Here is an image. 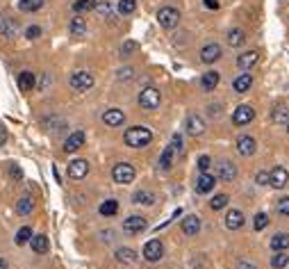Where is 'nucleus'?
I'll list each match as a JSON object with an SVG mask.
<instances>
[{
  "mask_svg": "<svg viewBox=\"0 0 289 269\" xmlns=\"http://www.w3.org/2000/svg\"><path fill=\"white\" fill-rule=\"evenodd\" d=\"M123 139L130 149H144V146H148L153 141V133L146 125H132V128L125 130Z\"/></svg>",
  "mask_w": 289,
  "mask_h": 269,
  "instance_id": "nucleus-1",
  "label": "nucleus"
},
{
  "mask_svg": "<svg viewBox=\"0 0 289 269\" xmlns=\"http://www.w3.org/2000/svg\"><path fill=\"white\" fill-rule=\"evenodd\" d=\"M134 176H137L134 167L128 165V162H119V165H114V169H112V178L119 185H130V183L134 181Z\"/></svg>",
  "mask_w": 289,
  "mask_h": 269,
  "instance_id": "nucleus-2",
  "label": "nucleus"
},
{
  "mask_svg": "<svg viewBox=\"0 0 289 269\" xmlns=\"http://www.w3.org/2000/svg\"><path fill=\"white\" fill-rule=\"evenodd\" d=\"M160 103H162V94H160V89H155V87H146L144 92L139 94V105L144 110H157L160 107Z\"/></svg>",
  "mask_w": 289,
  "mask_h": 269,
  "instance_id": "nucleus-3",
  "label": "nucleus"
},
{
  "mask_svg": "<svg viewBox=\"0 0 289 269\" xmlns=\"http://www.w3.org/2000/svg\"><path fill=\"white\" fill-rule=\"evenodd\" d=\"M157 21H160V25L164 30H173L180 23V12H178L176 7H162L160 12H157Z\"/></svg>",
  "mask_w": 289,
  "mask_h": 269,
  "instance_id": "nucleus-4",
  "label": "nucleus"
},
{
  "mask_svg": "<svg viewBox=\"0 0 289 269\" xmlns=\"http://www.w3.org/2000/svg\"><path fill=\"white\" fill-rule=\"evenodd\" d=\"M68 84H71L75 92H89V89L93 87V76L89 71H75L71 76V80H68Z\"/></svg>",
  "mask_w": 289,
  "mask_h": 269,
  "instance_id": "nucleus-5",
  "label": "nucleus"
},
{
  "mask_svg": "<svg viewBox=\"0 0 289 269\" xmlns=\"http://www.w3.org/2000/svg\"><path fill=\"white\" fill-rule=\"evenodd\" d=\"M162 256H164V244H162L160 240H150V242H146V246H144V258L148 262H157V260H162Z\"/></svg>",
  "mask_w": 289,
  "mask_h": 269,
  "instance_id": "nucleus-6",
  "label": "nucleus"
},
{
  "mask_svg": "<svg viewBox=\"0 0 289 269\" xmlns=\"http://www.w3.org/2000/svg\"><path fill=\"white\" fill-rule=\"evenodd\" d=\"M253 119H255V110L251 107V105H239V107L233 112V123L235 125H248Z\"/></svg>",
  "mask_w": 289,
  "mask_h": 269,
  "instance_id": "nucleus-7",
  "label": "nucleus"
},
{
  "mask_svg": "<svg viewBox=\"0 0 289 269\" xmlns=\"http://www.w3.org/2000/svg\"><path fill=\"white\" fill-rule=\"evenodd\" d=\"M146 226H148V221H146L144 217H139V214H132V217H128L123 221V230L128 235L141 233V230H146Z\"/></svg>",
  "mask_w": 289,
  "mask_h": 269,
  "instance_id": "nucleus-8",
  "label": "nucleus"
},
{
  "mask_svg": "<svg viewBox=\"0 0 289 269\" xmlns=\"http://www.w3.org/2000/svg\"><path fill=\"white\" fill-rule=\"evenodd\" d=\"M287 181H289V173H287L285 167H273L271 171H269V185L271 187L282 189V187L287 185Z\"/></svg>",
  "mask_w": 289,
  "mask_h": 269,
  "instance_id": "nucleus-9",
  "label": "nucleus"
},
{
  "mask_svg": "<svg viewBox=\"0 0 289 269\" xmlns=\"http://www.w3.org/2000/svg\"><path fill=\"white\" fill-rule=\"evenodd\" d=\"M85 133L82 130H75V133H71L66 137V141H64V151L66 153H75V151H80L82 146H85Z\"/></svg>",
  "mask_w": 289,
  "mask_h": 269,
  "instance_id": "nucleus-10",
  "label": "nucleus"
},
{
  "mask_svg": "<svg viewBox=\"0 0 289 269\" xmlns=\"http://www.w3.org/2000/svg\"><path fill=\"white\" fill-rule=\"evenodd\" d=\"M89 173V162L87 160H73L68 162V176L73 178V181H82Z\"/></svg>",
  "mask_w": 289,
  "mask_h": 269,
  "instance_id": "nucleus-11",
  "label": "nucleus"
},
{
  "mask_svg": "<svg viewBox=\"0 0 289 269\" xmlns=\"http://www.w3.org/2000/svg\"><path fill=\"white\" fill-rule=\"evenodd\" d=\"M187 133L191 137H201L205 133V119L201 114H189L187 117Z\"/></svg>",
  "mask_w": 289,
  "mask_h": 269,
  "instance_id": "nucleus-12",
  "label": "nucleus"
},
{
  "mask_svg": "<svg viewBox=\"0 0 289 269\" xmlns=\"http://www.w3.org/2000/svg\"><path fill=\"white\" fill-rule=\"evenodd\" d=\"M103 121H105V125H109V128H117V125H123V121H125V114H123V110H119V107L105 110V114H103Z\"/></svg>",
  "mask_w": 289,
  "mask_h": 269,
  "instance_id": "nucleus-13",
  "label": "nucleus"
},
{
  "mask_svg": "<svg viewBox=\"0 0 289 269\" xmlns=\"http://www.w3.org/2000/svg\"><path fill=\"white\" fill-rule=\"evenodd\" d=\"M182 233L187 237H196L201 233V219H198L196 214H187V217L182 219Z\"/></svg>",
  "mask_w": 289,
  "mask_h": 269,
  "instance_id": "nucleus-14",
  "label": "nucleus"
},
{
  "mask_svg": "<svg viewBox=\"0 0 289 269\" xmlns=\"http://www.w3.org/2000/svg\"><path fill=\"white\" fill-rule=\"evenodd\" d=\"M214 185H217V178H214L209 171H205V173L198 176V181H196V192L198 194H209L214 189Z\"/></svg>",
  "mask_w": 289,
  "mask_h": 269,
  "instance_id": "nucleus-15",
  "label": "nucleus"
},
{
  "mask_svg": "<svg viewBox=\"0 0 289 269\" xmlns=\"http://www.w3.org/2000/svg\"><path fill=\"white\" fill-rule=\"evenodd\" d=\"M257 151V141L251 135H241L237 139V153L239 155H253Z\"/></svg>",
  "mask_w": 289,
  "mask_h": 269,
  "instance_id": "nucleus-16",
  "label": "nucleus"
},
{
  "mask_svg": "<svg viewBox=\"0 0 289 269\" xmlns=\"http://www.w3.org/2000/svg\"><path fill=\"white\" fill-rule=\"evenodd\" d=\"M219 57H221V46H219V44H207V46H203L201 60L205 62V64H214Z\"/></svg>",
  "mask_w": 289,
  "mask_h": 269,
  "instance_id": "nucleus-17",
  "label": "nucleus"
},
{
  "mask_svg": "<svg viewBox=\"0 0 289 269\" xmlns=\"http://www.w3.org/2000/svg\"><path fill=\"white\" fill-rule=\"evenodd\" d=\"M257 60H260L257 50H246V52H241V55L237 57V66L241 68V71H248L251 66L257 64Z\"/></svg>",
  "mask_w": 289,
  "mask_h": 269,
  "instance_id": "nucleus-18",
  "label": "nucleus"
},
{
  "mask_svg": "<svg viewBox=\"0 0 289 269\" xmlns=\"http://www.w3.org/2000/svg\"><path fill=\"white\" fill-rule=\"evenodd\" d=\"M219 178H221L223 183H233L235 178H237V167L228 160L221 162V165H219Z\"/></svg>",
  "mask_w": 289,
  "mask_h": 269,
  "instance_id": "nucleus-19",
  "label": "nucleus"
},
{
  "mask_svg": "<svg viewBox=\"0 0 289 269\" xmlns=\"http://www.w3.org/2000/svg\"><path fill=\"white\" fill-rule=\"evenodd\" d=\"M241 226H244V214H241V210H230V212L225 214V228L239 230Z\"/></svg>",
  "mask_w": 289,
  "mask_h": 269,
  "instance_id": "nucleus-20",
  "label": "nucleus"
},
{
  "mask_svg": "<svg viewBox=\"0 0 289 269\" xmlns=\"http://www.w3.org/2000/svg\"><path fill=\"white\" fill-rule=\"evenodd\" d=\"M30 246H32V251L34 253H48V249H50V244H48V237L46 235H32L30 237Z\"/></svg>",
  "mask_w": 289,
  "mask_h": 269,
  "instance_id": "nucleus-21",
  "label": "nucleus"
},
{
  "mask_svg": "<svg viewBox=\"0 0 289 269\" xmlns=\"http://www.w3.org/2000/svg\"><path fill=\"white\" fill-rule=\"evenodd\" d=\"M228 46H233V48H241V46L246 44V34H244V30L241 28H233L228 32Z\"/></svg>",
  "mask_w": 289,
  "mask_h": 269,
  "instance_id": "nucleus-22",
  "label": "nucleus"
},
{
  "mask_svg": "<svg viewBox=\"0 0 289 269\" xmlns=\"http://www.w3.org/2000/svg\"><path fill=\"white\" fill-rule=\"evenodd\" d=\"M18 87H21V92H32V89L36 87V78H34V73L32 71H23L18 76Z\"/></svg>",
  "mask_w": 289,
  "mask_h": 269,
  "instance_id": "nucleus-23",
  "label": "nucleus"
},
{
  "mask_svg": "<svg viewBox=\"0 0 289 269\" xmlns=\"http://www.w3.org/2000/svg\"><path fill=\"white\" fill-rule=\"evenodd\" d=\"M217 84H219V71H207L201 78V87L205 89V92H214Z\"/></svg>",
  "mask_w": 289,
  "mask_h": 269,
  "instance_id": "nucleus-24",
  "label": "nucleus"
},
{
  "mask_svg": "<svg viewBox=\"0 0 289 269\" xmlns=\"http://www.w3.org/2000/svg\"><path fill=\"white\" fill-rule=\"evenodd\" d=\"M271 249L273 251H287L289 249V233H276L271 237Z\"/></svg>",
  "mask_w": 289,
  "mask_h": 269,
  "instance_id": "nucleus-25",
  "label": "nucleus"
},
{
  "mask_svg": "<svg viewBox=\"0 0 289 269\" xmlns=\"http://www.w3.org/2000/svg\"><path fill=\"white\" fill-rule=\"evenodd\" d=\"M68 30H71L73 37H85V34H87V21L82 19V16L71 19V25H68Z\"/></svg>",
  "mask_w": 289,
  "mask_h": 269,
  "instance_id": "nucleus-26",
  "label": "nucleus"
},
{
  "mask_svg": "<svg viewBox=\"0 0 289 269\" xmlns=\"http://www.w3.org/2000/svg\"><path fill=\"white\" fill-rule=\"evenodd\" d=\"M251 84H253V78H251L248 73H241L237 80L233 82V89L237 94H244V92H248V89H251Z\"/></svg>",
  "mask_w": 289,
  "mask_h": 269,
  "instance_id": "nucleus-27",
  "label": "nucleus"
},
{
  "mask_svg": "<svg viewBox=\"0 0 289 269\" xmlns=\"http://www.w3.org/2000/svg\"><path fill=\"white\" fill-rule=\"evenodd\" d=\"M98 212H101L103 217H114V214L119 212V201H114V199H107V201L101 203Z\"/></svg>",
  "mask_w": 289,
  "mask_h": 269,
  "instance_id": "nucleus-28",
  "label": "nucleus"
},
{
  "mask_svg": "<svg viewBox=\"0 0 289 269\" xmlns=\"http://www.w3.org/2000/svg\"><path fill=\"white\" fill-rule=\"evenodd\" d=\"M117 260L123 262V265H132L137 260V253L132 249H128V246H121V249H117Z\"/></svg>",
  "mask_w": 289,
  "mask_h": 269,
  "instance_id": "nucleus-29",
  "label": "nucleus"
},
{
  "mask_svg": "<svg viewBox=\"0 0 289 269\" xmlns=\"http://www.w3.org/2000/svg\"><path fill=\"white\" fill-rule=\"evenodd\" d=\"M271 119L276 121V123H287L289 121V107L287 105H276L271 112Z\"/></svg>",
  "mask_w": 289,
  "mask_h": 269,
  "instance_id": "nucleus-30",
  "label": "nucleus"
},
{
  "mask_svg": "<svg viewBox=\"0 0 289 269\" xmlns=\"http://www.w3.org/2000/svg\"><path fill=\"white\" fill-rule=\"evenodd\" d=\"M44 7V0H21L18 3V9L25 14H32V12H39Z\"/></svg>",
  "mask_w": 289,
  "mask_h": 269,
  "instance_id": "nucleus-31",
  "label": "nucleus"
},
{
  "mask_svg": "<svg viewBox=\"0 0 289 269\" xmlns=\"http://www.w3.org/2000/svg\"><path fill=\"white\" fill-rule=\"evenodd\" d=\"M173 155H176V151H173L171 146H166V149L162 151V155H160V169H162V171H169V169H171Z\"/></svg>",
  "mask_w": 289,
  "mask_h": 269,
  "instance_id": "nucleus-32",
  "label": "nucleus"
},
{
  "mask_svg": "<svg viewBox=\"0 0 289 269\" xmlns=\"http://www.w3.org/2000/svg\"><path fill=\"white\" fill-rule=\"evenodd\" d=\"M132 201L139 203V205H153L155 203V194L153 192H146V189H139V192L132 196Z\"/></svg>",
  "mask_w": 289,
  "mask_h": 269,
  "instance_id": "nucleus-33",
  "label": "nucleus"
},
{
  "mask_svg": "<svg viewBox=\"0 0 289 269\" xmlns=\"http://www.w3.org/2000/svg\"><path fill=\"white\" fill-rule=\"evenodd\" d=\"M98 0H75L73 3V12L75 14H85V12H91L93 7H96Z\"/></svg>",
  "mask_w": 289,
  "mask_h": 269,
  "instance_id": "nucleus-34",
  "label": "nucleus"
},
{
  "mask_svg": "<svg viewBox=\"0 0 289 269\" xmlns=\"http://www.w3.org/2000/svg\"><path fill=\"white\" fill-rule=\"evenodd\" d=\"M34 210V201L30 196H23V199H18V203H16V212L18 214H30Z\"/></svg>",
  "mask_w": 289,
  "mask_h": 269,
  "instance_id": "nucleus-35",
  "label": "nucleus"
},
{
  "mask_svg": "<svg viewBox=\"0 0 289 269\" xmlns=\"http://www.w3.org/2000/svg\"><path fill=\"white\" fill-rule=\"evenodd\" d=\"M287 262H289V256L285 251H276V256L271 258V267L273 269H282V267H287Z\"/></svg>",
  "mask_w": 289,
  "mask_h": 269,
  "instance_id": "nucleus-36",
  "label": "nucleus"
},
{
  "mask_svg": "<svg viewBox=\"0 0 289 269\" xmlns=\"http://www.w3.org/2000/svg\"><path fill=\"white\" fill-rule=\"evenodd\" d=\"M134 9H137V0H119V14L130 16Z\"/></svg>",
  "mask_w": 289,
  "mask_h": 269,
  "instance_id": "nucleus-37",
  "label": "nucleus"
},
{
  "mask_svg": "<svg viewBox=\"0 0 289 269\" xmlns=\"http://www.w3.org/2000/svg\"><path fill=\"white\" fill-rule=\"evenodd\" d=\"M0 32H3V37H14L16 34V23H14V21H3L0 19Z\"/></svg>",
  "mask_w": 289,
  "mask_h": 269,
  "instance_id": "nucleus-38",
  "label": "nucleus"
},
{
  "mask_svg": "<svg viewBox=\"0 0 289 269\" xmlns=\"http://www.w3.org/2000/svg\"><path fill=\"white\" fill-rule=\"evenodd\" d=\"M228 201H230V199L225 196V194H217V196L209 201V208H212V210H223L225 205H228Z\"/></svg>",
  "mask_w": 289,
  "mask_h": 269,
  "instance_id": "nucleus-39",
  "label": "nucleus"
},
{
  "mask_svg": "<svg viewBox=\"0 0 289 269\" xmlns=\"http://www.w3.org/2000/svg\"><path fill=\"white\" fill-rule=\"evenodd\" d=\"M30 237H32V228H30V226H23L16 233V244H28Z\"/></svg>",
  "mask_w": 289,
  "mask_h": 269,
  "instance_id": "nucleus-40",
  "label": "nucleus"
},
{
  "mask_svg": "<svg viewBox=\"0 0 289 269\" xmlns=\"http://www.w3.org/2000/svg\"><path fill=\"white\" fill-rule=\"evenodd\" d=\"M266 226H269V217H266L264 212H257L255 214V221H253V228L255 230H264Z\"/></svg>",
  "mask_w": 289,
  "mask_h": 269,
  "instance_id": "nucleus-41",
  "label": "nucleus"
},
{
  "mask_svg": "<svg viewBox=\"0 0 289 269\" xmlns=\"http://www.w3.org/2000/svg\"><path fill=\"white\" fill-rule=\"evenodd\" d=\"M93 9H96L101 16H107V19L112 16V5H109L107 0H103V3H96V7H93Z\"/></svg>",
  "mask_w": 289,
  "mask_h": 269,
  "instance_id": "nucleus-42",
  "label": "nucleus"
},
{
  "mask_svg": "<svg viewBox=\"0 0 289 269\" xmlns=\"http://www.w3.org/2000/svg\"><path fill=\"white\" fill-rule=\"evenodd\" d=\"M276 210H278V214H285V217H289V196H282V199H278V203H276Z\"/></svg>",
  "mask_w": 289,
  "mask_h": 269,
  "instance_id": "nucleus-43",
  "label": "nucleus"
},
{
  "mask_svg": "<svg viewBox=\"0 0 289 269\" xmlns=\"http://www.w3.org/2000/svg\"><path fill=\"white\" fill-rule=\"evenodd\" d=\"M137 48H139V44H137V41H125V44L121 46V55H123V57H130Z\"/></svg>",
  "mask_w": 289,
  "mask_h": 269,
  "instance_id": "nucleus-44",
  "label": "nucleus"
},
{
  "mask_svg": "<svg viewBox=\"0 0 289 269\" xmlns=\"http://www.w3.org/2000/svg\"><path fill=\"white\" fill-rule=\"evenodd\" d=\"M209 167H212V160H209L207 155H201V157H198V169H201V173L209 171Z\"/></svg>",
  "mask_w": 289,
  "mask_h": 269,
  "instance_id": "nucleus-45",
  "label": "nucleus"
},
{
  "mask_svg": "<svg viewBox=\"0 0 289 269\" xmlns=\"http://www.w3.org/2000/svg\"><path fill=\"white\" fill-rule=\"evenodd\" d=\"M25 37H28V39H39V37H41V28H39V25H30V28L25 30Z\"/></svg>",
  "mask_w": 289,
  "mask_h": 269,
  "instance_id": "nucleus-46",
  "label": "nucleus"
},
{
  "mask_svg": "<svg viewBox=\"0 0 289 269\" xmlns=\"http://www.w3.org/2000/svg\"><path fill=\"white\" fill-rule=\"evenodd\" d=\"M171 149L176 151V153H182V135H173V139H171Z\"/></svg>",
  "mask_w": 289,
  "mask_h": 269,
  "instance_id": "nucleus-47",
  "label": "nucleus"
},
{
  "mask_svg": "<svg viewBox=\"0 0 289 269\" xmlns=\"http://www.w3.org/2000/svg\"><path fill=\"white\" fill-rule=\"evenodd\" d=\"M255 183L257 185H269V171H257Z\"/></svg>",
  "mask_w": 289,
  "mask_h": 269,
  "instance_id": "nucleus-48",
  "label": "nucleus"
},
{
  "mask_svg": "<svg viewBox=\"0 0 289 269\" xmlns=\"http://www.w3.org/2000/svg\"><path fill=\"white\" fill-rule=\"evenodd\" d=\"M132 76H134L132 68H121V71H119V80H130Z\"/></svg>",
  "mask_w": 289,
  "mask_h": 269,
  "instance_id": "nucleus-49",
  "label": "nucleus"
},
{
  "mask_svg": "<svg viewBox=\"0 0 289 269\" xmlns=\"http://www.w3.org/2000/svg\"><path fill=\"white\" fill-rule=\"evenodd\" d=\"M205 3V7H209V9H219V0H203Z\"/></svg>",
  "mask_w": 289,
  "mask_h": 269,
  "instance_id": "nucleus-50",
  "label": "nucleus"
},
{
  "mask_svg": "<svg viewBox=\"0 0 289 269\" xmlns=\"http://www.w3.org/2000/svg\"><path fill=\"white\" fill-rule=\"evenodd\" d=\"M48 84H50V76H48V73H46V76L41 78V82H39V89H46V87H48Z\"/></svg>",
  "mask_w": 289,
  "mask_h": 269,
  "instance_id": "nucleus-51",
  "label": "nucleus"
},
{
  "mask_svg": "<svg viewBox=\"0 0 289 269\" xmlns=\"http://www.w3.org/2000/svg\"><path fill=\"white\" fill-rule=\"evenodd\" d=\"M235 269H257V267H255V265H251V262H246V260H241Z\"/></svg>",
  "mask_w": 289,
  "mask_h": 269,
  "instance_id": "nucleus-52",
  "label": "nucleus"
},
{
  "mask_svg": "<svg viewBox=\"0 0 289 269\" xmlns=\"http://www.w3.org/2000/svg\"><path fill=\"white\" fill-rule=\"evenodd\" d=\"M5 141H7V130H5L3 125H0V146H3Z\"/></svg>",
  "mask_w": 289,
  "mask_h": 269,
  "instance_id": "nucleus-53",
  "label": "nucleus"
},
{
  "mask_svg": "<svg viewBox=\"0 0 289 269\" xmlns=\"http://www.w3.org/2000/svg\"><path fill=\"white\" fill-rule=\"evenodd\" d=\"M12 176H16V178H21V169H18V167H12Z\"/></svg>",
  "mask_w": 289,
  "mask_h": 269,
  "instance_id": "nucleus-54",
  "label": "nucleus"
},
{
  "mask_svg": "<svg viewBox=\"0 0 289 269\" xmlns=\"http://www.w3.org/2000/svg\"><path fill=\"white\" fill-rule=\"evenodd\" d=\"M0 269H7V262H5L3 258H0Z\"/></svg>",
  "mask_w": 289,
  "mask_h": 269,
  "instance_id": "nucleus-55",
  "label": "nucleus"
},
{
  "mask_svg": "<svg viewBox=\"0 0 289 269\" xmlns=\"http://www.w3.org/2000/svg\"><path fill=\"white\" fill-rule=\"evenodd\" d=\"M287 133H289V121H287Z\"/></svg>",
  "mask_w": 289,
  "mask_h": 269,
  "instance_id": "nucleus-56",
  "label": "nucleus"
}]
</instances>
